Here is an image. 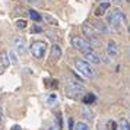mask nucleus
<instances>
[{
  "mask_svg": "<svg viewBox=\"0 0 130 130\" xmlns=\"http://www.w3.org/2000/svg\"><path fill=\"white\" fill-rule=\"evenodd\" d=\"M124 24V15L120 9H114L112 12L107 15V25L112 29H120Z\"/></svg>",
  "mask_w": 130,
  "mask_h": 130,
  "instance_id": "1",
  "label": "nucleus"
},
{
  "mask_svg": "<svg viewBox=\"0 0 130 130\" xmlns=\"http://www.w3.org/2000/svg\"><path fill=\"white\" fill-rule=\"evenodd\" d=\"M75 69H76L83 77H88V79H92L95 76V70L92 64L88 63L85 59H76L75 60Z\"/></svg>",
  "mask_w": 130,
  "mask_h": 130,
  "instance_id": "2",
  "label": "nucleus"
},
{
  "mask_svg": "<svg viewBox=\"0 0 130 130\" xmlns=\"http://www.w3.org/2000/svg\"><path fill=\"white\" fill-rule=\"evenodd\" d=\"M64 92L69 98H75L76 100V98H80V96L85 95V89H83V86L77 80H70L66 85Z\"/></svg>",
  "mask_w": 130,
  "mask_h": 130,
  "instance_id": "3",
  "label": "nucleus"
},
{
  "mask_svg": "<svg viewBox=\"0 0 130 130\" xmlns=\"http://www.w3.org/2000/svg\"><path fill=\"white\" fill-rule=\"evenodd\" d=\"M70 42H72V45L76 48L77 51H80L82 54L92 51V45H91V42H89L86 38H83V37H73V38L70 40Z\"/></svg>",
  "mask_w": 130,
  "mask_h": 130,
  "instance_id": "4",
  "label": "nucleus"
},
{
  "mask_svg": "<svg viewBox=\"0 0 130 130\" xmlns=\"http://www.w3.org/2000/svg\"><path fill=\"white\" fill-rule=\"evenodd\" d=\"M31 54L35 57V59L41 60L44 56H45V51H47V42L45 41H41V40H37L31 44Z\"/></svg>",
  "mask_w": 130,
  "mask_h": 130,
  "instance_id": "5",
  "label": "nucleus"
},
{
  "mask_svg": "<svg viewBox=\"0 0 130 130\" xmlns=\"http://www.w3.org/2000/svg\"><path fill=\"white\" fill-rule=\"evenodd\" d=\"M82 32H83V35H85V38L91 42V45H92V44H96V45L100 44V40H98V35H96V32H95L94 26H91V25H88V24L82 25Z\"/></svg>",
  "mask_w": 130,
  "mask_h": 130,
  "instance_id": "6",
  "label": "nucleus"
},
{
  "mask_svg": "<svg viewBox=\"0 0 130 130\" xmlns=\"http://www.w3.org/2000/svg\"><path fill=\"white\" fill-rule=\"evenodd\" d=\"M13 47L19 54H25V51H26V44H25V40L22 37H15L13 38Z\"/></svg>",
  "mask_w": 130,
  "mask_h": 130,
  "instance_id": "7",
  "label": "nucleus"
},
{
  "mask_svg": "<svg viewBox=\"0 0 130 130\" xmlns=\"http://www.w3.org/2000/svg\"><path fill=\"white\" fill-rule=\"evenodd\" d=\"M107 56L111 57V59L118 56V47H117V44H116V41H112V40H110V41L107 42Z\"/></svg>",
  "mask_w": 130,
  "mask_h": 130,
  "instance_id": "8",
  "label": "nucleus"
},
{
  "mask_svg": "<svg viewBox=\"0 0 130 130\" xmlns=\"http://www.w3.org/2000/svg\"><path fill=\"white\" fill-rule=\"evenodd\" d=\"M83 59L86 60L88 63H91V64H100V63H101L100 56L95 53L94 50H92V51H89V53H85V54H83Z\"/></svg>",
  "mask_w": 130,
  "mask_h": 130,
  "instance_id": "9",
  "label": "nucleus"
},
{
  "mask_svg": "<svg viewBox=\"0 0 130 130\" xmlns=\"http://www.w3.org/2000/svg\"><path fill=\"white\" fill-rule=\"evenodd\" d=\"M51 59L54 60V61H57V60L61 57V47H60L59 44H54L53 47H51Z\"/></svg>",
  "mask_w": 130,
  "mask_h": 130,
  "instance_id": "10",
  "label": "nucleus"
},
{
  "mask_svg": "<svg viewBox=\"0 0 130 130\" xmlns=\"http://www.w3.org/2000/svg\"><path fill=\"white\" fill-rule=\"evenodd\" d=\"M108 9H110V3H108V2H102L100 6L96 7L95 15H96V16H102V15H104V13H105Z\"/></svg>",
  "mask_w": 130,
  "mask_h": 130,
  "instance_id": "11",
  "label": "nucleus"
},
{
  "mask_svg": "<svg viewBox=\"0 0 130 130\" xmlns=\"http://www.w3.org/2000/svg\"><path fill=\"white\" fill-rule=\"evenodd\" d=\"M28 15H29V18L34 21V22H41L42 21V15H40V13L37 12V10H34V9H29L28 10Z\"/></svg>",
  "mask_w": 130,
  "mask_h": 130,
  "instance_id": "12",
  "label": "nucleus"
},
{
  "mask_svg": "<svg viewBox=\"0 0 130 130\" xmlns=\"http://www.w3.org/2000/svg\"><path fill=\"white\" fill-rule=\"evenodd\" d=\"M118 129L120 130H130V121L127 118H120L118 120Z\"/></svg>",
  "mask_w": 130,
  "mask_h": 130,
  "instance_id": "13",
  "label": "nucleus"
},
{
  "mask_svg": "<svg viewBox=\"0 0 130 130\" xmlns=\"http://www.w3.org/2000/svg\"><path fill=\"white\" fill-rule=\"evenodd\" d=\"M82 116L85 118H88V120H92V117H94V112L89 110V107L86 104H83V107H82Z\"/></svg>",
  "mask_w": 130,
  "mask_h": 130,
  "instance_id": "14",
  "label": "nucleus"
},
{
  "mask_svg": "<svg viewBox=\"0 0 130 130\" xmlns=\"http://www.w3.org/2000/svg\"><path fill=\"white\" fill-rule=\"evenodd\" d=\"M42 21H45V22H48L50 25H54V26H57V25H59V21H57L56 18H53L51 15H48V13L42 15Z\"/></svg>",
  "mask_w": 130,
  "mask_h": 130,
  "instance_id": "15",
  "label": "nucleus"
},
{
  "mask_svg": "<svg viewBox=\"0 0 130 130\" xmlns=\"http://www.w3.org/2000/svg\"><path fill=\"white\" fill-rule=\"evenodd\" d=\"M0 63H2V66L6 69L7 66L10 64V59H9V54L7 53H3L2 56H0Z\"/></svg>",
  "mask_w": 130,
  "mask_h": 130,
  "instance_id": "16",
  "label": "nucleus"
},
{
  "mask_svg": "<svg viewBox=\"0 0 130 130\" xmlns=\"http://www.w3.org/2000/svg\"><path fill=\"white\" fill-rule=\"evenodd\" d=\"M92 26H94V28H96V29H100L101 32H105V31L108 29V25L102 24V22H100V21H95L94 24H92Z\"/></svg>",
  "mask_w": 130,
  "mask_h": 130,
  "instance_id": "17",
  "label": "nucleus"
},
{
  "mask_svg": "<svg viewBox=\"0 0 130 130\" xmlns=\"http://www.w3.org/2000/svg\"><path fill=\"white\" fill-rule=\"evenodd\" d=\"M82 100H83V104L89 105V104H92V102L95 101V95L94 94H85Z\"/></svg>",
  "mask_w": 130,
  "mask_h": 130,
  "instance_id": "18",
  "label": "nucleus"
},
{
  "mask_svg": "<svg viewBox=\"0 0 130 130\" xmlns=\"http://www.w3.org/2000/svg\"><path fill=\"white\" fill-rule=\"evenodd\" d=\"M75 130H89V126L85 121H79V123L75 124Z\"/></svg>",
  "mask_w": 130,
  "mask_h": 130,
  "instance_id": "19",
  "label": "nucleus"
},
{
  "mask_svg": "<svg viewBox=\"0 0 130 130\" xmlns=\"http://www.w3.org/2000/svg\"><path fill=\"white\" fill-rule=\"evenodd\" d=\"M56 101H57V96H56L54 94H50L47 98H45V102H47L48 105H54V104H56Z\"/></svg>",
  "mask_w": 130,
  "mask_h": 130,
  "instance_id": "20",
  "label": "nucleus"
},
{
  "mask_svg": "<svg viewBox=\"0 0 130 130\" xmlns=\"http://www.w3.org/2000/svg\"><path fill=\"white\" fill-rule=\"evenodd\" d=\"M16 26H18L19 29H25V28H26V21H24V19H18V21H16Z\"/></svg>",
  "mask_w": 130,
  "mask_h": 130,
  "instance_id": "21",
  "label": "nucleus"
},
{
  "mask_svg": "<svg viewBox=\"0 0 130 130\" xmlns=\"http://www.w3.org/2000/svg\"><path fill=\"white\" fill-rule=\"evenodd\" d=\"M9 54V59H10V63H13V64H16L18 63V59H16V54L13 53V51H10V53H7Z\"/></svg>",
  "mask_w": 130,
  "mask_h": 130,
  "instance_id": "22",
  "label": "nucleus"
},
{
  "mask_svg": "<svg viewBox=\"0 0 130 130\" xmlns=\"http://www.w3.org/2000/svg\"><path fill=\"white\" fill-rule=\"evenodd\" d=\"M31 32H32V34H35V32H42V28L41 26H32V28H31Z\"/></svg>",
  "mask_w": 130,
  "mask_h": 130,
  "instance_id": "23",
  "label": "nucleus"
},
{
  "mask_svg": "<svg viewBox=\"0 0 130 130\" xmlns=\"http://www.w3.org/2000/svg\"><path fill=\"white\" fill-rule=\"evenodd\" d=\"M69 130H75V123H73V118H69Z\"/></svg>",
  "mask_w": 130,
  "mask_h": 130,
  "instance_id": "24",
  "label": "nucleus"
},
{
  "mask_svg": "<svg viewBox=\"0 0 130 130\" xmlns=\"http://www.w3.org/2000/svg\"><path fill=\"white\" fill-rule=\"evenodd\" d=\"M47 130H60V127L57 126V124H50Z\"/></svg>",
  "mask_w": 130,
  "mask_h": 130,
  "instance_id": "25",
  "label": "nucleus"
},
{
  "mask_svg": "<svg viewBox=\"0 0 130 130\" xmlns=\"http://www.w3.org/2000/svg\"><path fill=\"white\" fill-rule=\"evenodd\" d=\"M10 130H22V127L18 126V124H15V126H12V129H10Z\"/></svg>",
  "mask_w": 130,
  "mask_h": 130,
  "instance_id": "26",
  "label": "nucleus"
},
{
  "mask_svg": "<svg viewBox=\"0 0 130 130\" xmlns=\"http://www.w3.org/2000/svg\"><path fill=\"white\" fill-rule=\"evenodd\" d=\"M26 2H29V3H34V2H37V0H26Z\"/></svg>",
  "mask_w": 130,
  "mask_h": 130,
  "instance_id": "27",
  "label": "nucleus"
},
{
  "mask_svg": "<svg viewBox=\"0 0 130 130\" xmlns=\"http://www.w3.org/2000/svg\"><path fill=\"white\" fill-rule=\"evenodd\" d=\"M101 2H108V0H101Z\"/></svg>",
  "mask_w": 130,
  "mask_h": 130,
  "instance_id": "28",
  "label": "nucleus"
},
{
  "mask_svg": "<svg viewBox=\"0 0 130 130\" xmlns=\"http://www.w3.org/2000/svg\"><path fill=\"white\" fill-rule=\"evenodd\" d=\"M124 2H130V0H124Z\"/></svg>",
  "mask_w": 130,
  "mask_h": 130,
  "instance_id": "29",
  "label": "nucleus"
}]
</instances>
